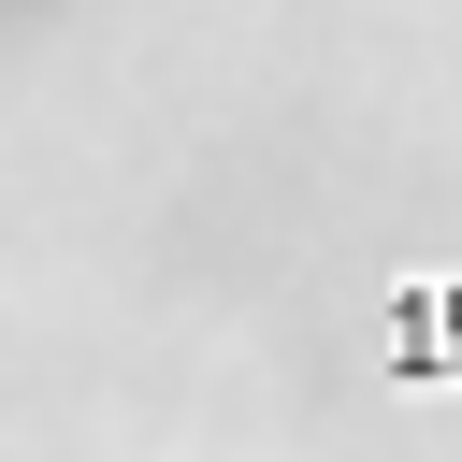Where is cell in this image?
Returning <instances> with one entry per match:
<instances>
[{
    "mask_svg": "<svg viewBox=\"0 0 462 462\" xmlns=\"http://www.w3.org/2000/svg\"><path fill=\"white\" fill-rule=\"evenodd\" d=\"M390 361H448V375H462V346H390Z\"/></svg>",
    "mask_w": 462,
    "mask_h": 462,
    "instance_id": "cell-1",
    "label": "cell"
}]
</instances>
